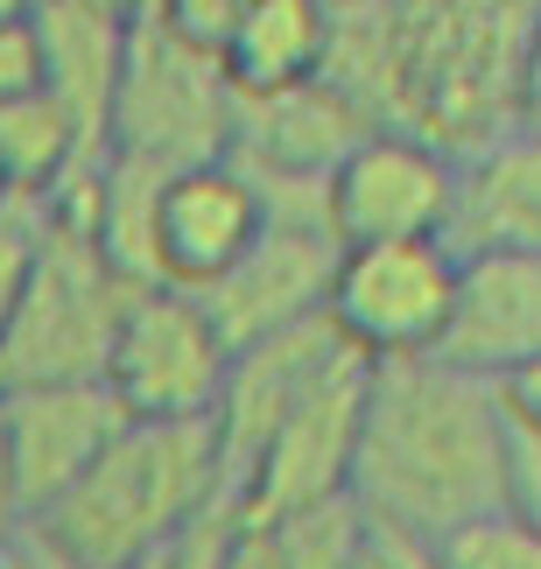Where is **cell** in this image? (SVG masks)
<instances>
[{"label": "cell", "instance_id": "cell-6", "mask_svg": "<svg viewBox=\"0 0 541 569\" xmlns=\"http://www.w3.org/2000/svg\"><path fill=\"white\" fill-rule=\"evenodd\" d=\"M450 281L458 253L443 239H373V247H338L323 323L352 345L359 359H429L450 317Z\"/></svg>", "mask_w": 541, "mask_h": 569}, {"label": "cell", "instance_id": "cell-3", "mask_svg": "<svg viewBox=\"0 0 541 569\" xmlns=\"http://www.w3.org/2000/svg\"><path fill=\"white\" fill-rule=\"evenodd\" d=\"M204 513H232L211 422H120L78 486L36 513V535L71 569H134L169 556Z\"/></svg>", "mask_w": 541, "mask_h": 569}, {"label": "cell", "instance_id": "cell-28", "mask_svg": "<svg viewBox=\"0 0 541 569\" xmlns=\"http://www.w3.org/2000/svg\"><path fill=\"white\" fill-rule=\"evenodd\" d=\"M352 569H387V556H380V541H373V535H365V549H359V562H352Z\"/></svg>", "mask_w": 541, "mask_h": 569}, {"label": "cell", "instance_id": "cell-17", "mask_svg": "<svg viewBox=\"0 0 541 569\" xmlns=\"http://www.w3.org/2000/svg\"><path fill=\"white\" fill-rule=\"evenodd\" d=\"M92 156H99V141L42 84L21 99H0V183H8L14 204H42V197L57 183H71Z\"/></svg>", "mask_w": 541, "mask_h": 569}, {"label": "cell", "instance_id": "cell-25", "mask_svg": "<svg viewBox=\"0 0 541 569\" xmlns=\"http://www.w3.org/2000/svg\"><path fill=\"white\" fill-rule=\"evenodd\" d=\"M21 535H29V507H21V492H14V471H8V457H0V556H8Z\"/></svg>", "mask_w": 541, "mask_h": 569}, {"label": "cell", "instance_id": "cell-24", "mask_svg": "<svg viewBox=\"0 0 541 569\" xmlns=\"http://www.w3.org/2000/svg\"><path fill=\"white\" fill-rule=\"evenodd\" d=\"M373 541H380L387 569H443L437 541H415V535H380V528H373Z\"/></svg>", "mask_w": 541, "mask_h": 569}, {"label": "cell", "instance_id": "cell-16", "mask_svg": "<svg viewBox=\"0 0 541 569\" xmlns=\"http://www.w3.org/2000/svg\"><path fill=\"white\" fill-rule=\"evenodd\" d=\"M323 42H331V0H253L219 63L232 92H281L323 71Z\"/></svg>", "mask_w": 541, "mask_h": 569}, {"label": "cell", "instance_id": "cell-31", "mask_svg": "<svg viewBox=\"0 0 541 569\" xmlns=\"http://www.w3.org/2000/svg\"><path fill=\"white\" fill-rule=\"evenodd\" d=\"M331 8H338V0H331Z\"/></svg>", "mask_w": 541, "mask_h": 569}, {"label": "cell", "instance_id": "cell-14", "mask_svg": "<svg viewBox=\"0 0 541 569\" xmlns=\"http://www.w3.org/2000/svg\"><path fill=\"white\" fill-rule=\"evenodd\" d=\"M450 253H534L541 260V127L521 120L479 156L458 162L450 183Z\"/></svg>", "mask_w": 541, "mask_h": 569}, {"label": "cell", "instance_id": "cell-18", "mask_svg": "<svg viewBox=\"0 0 541 569\" xmlns=\"http://www.w3.org/2000/svg\"><path fill=\"white\" fill-rule=\"evenodd\" d=\"M437 556H443V569H541V535L500 507V513H479L464 528H450L437 541Z\"/></svg>", "mask_w": 541, "mask_h": 569}, {"label": "cell", "instance_id": "cell-27", "mask_svg": "<svg viewBox=\"0 0 541 569\" xmlns=\"http://www.w3.org/2000/svg\"><path fill=\"white\" fill-rule=\"evenodd\" d=\"M92 8H106L113 21H127V29H148V21L162 14V0H92Z\"/></svg>", "mask_w": 541, "mask_h": 569}, {"label": "cell", "instance_id": "cell-21", "mask_svg": "<svg viewBox=\"0 0 541 569\" xmlns=\"http://www.w3.org/2000/svg\"><path fill=\"white\" fill-rule=\"evenodd\" d=\"M36 232H42L36 204H8V211H0V331H8V317H14V296H21V281H29Z\"/></svg>", "mask_w": 541, "mask_h": 569}, {"label": "cell", "instance_id": "cell-30", "mask_svg": "<svg viewBox=\"0 0 541 569\" xmlns=\"http://www.w3.org/2000/svg\"><path fill=\"white\" fill-rule=\"evenodd\" d=\"M8 204H14V197H8V183H0V211H8Z\"/></svg>", "mask_w": 541, "mask_h": 569}, {"label": "cell", "instance_id": "cell-20", "mask_svg": "<svg viewBox=\"0 0 541 569\" xmlns=\"http://www.w3.org/2000/svg\"><path fill=\"white\" fill-rule=\"evenodd\" d=\"M500 507L541 535V436L507 422V478H500Z\"/></svg>", "mask_w": 541, "mask_h": 569}, {"label": "cell", "instance_id": "cell-13", "mask_svg": "<svg viewBox=\"0 0 541 569\" xmlns=\"http://www.w3.org/2000/svg\"><path fill=\"white\" fill-rule=\"evenodd\" d=\"M127 408L106 380H57V387H8L0 393V457L14 471V492L29 520L57 507L84 478V465L120 436Z\"/></svg>", "mask_w": 541, "mask_h": 569}, {"label": "cell", "instance_id": "cell-11", "mask_svg": "<svg viewBox=\"0 0 541 569\" xmlns=\"http://www.w3.org/2000/svg\"><path fill=\"white\" fill-rule=\"evenodd\" d=\"M437 366L485 387L521 380L541 359V260L534 253H458Z\"/></svg>", "mask_w": 541, "mask_h": 569}, {"label": "cell", "instance_id": "cell-23", "mask_svg": "<svg viewBox=\"0 0 541 569\" xmlns=\"http://www.w3.org/2000/svg\"><path fill=\"white\" fill-rule=\"evenodd\" d=\"M500 408H507V422H513V429L541 436V359L528 366L521 380H507V387H500Z\"/></svg>", "mask_w": 541, "mask_h": 569}, {"label": "cell", "instance_id": "cell-15", "mask_svg": "<svg viewBox=\"0 0 541 569\" xmlns=\"http://www.w3.org/2000/svg\"><path fill=\"white\" fill-rule=\"evenodd\" d=\"M29 21H36V50H42V92L106 148V113H113V84H120L134 29L92 8V0H36Z\"/></svg>", "mask_w": 541, "mask_h": 569}, {"label": "cell", "instance_id": "cell-9", "mask_svg": "<svg viewBox=\"0 0 541 569\" xmlns=\"http://www.w3.org/2000/svg\"><path fill=\"white\" fill-rule=\"evenodd\" d=\"M450 183L458 162L437 156L415 134L373 127L359 148L323 177V226L338 247H373V239H443L450 226Z\"/></svg>", "mask_w": 541, "mask_h": 569}, {"label": "cell", "instance_id": "cell-26", "mask_svg": "<svg viewBox=\"0 0 541 569\" xmlns=\"http://www.w3.org/2000/svg\"><path fill=\"white\" fill-rule=\"evenodd\" d=\"M521 120L541 127V14H534V36H528V71H521Z\"/></svg>", "mask_w": 541, "mask_h": 569}, {"label": "cell", "instance_id": "cell-1", "mask_svg": "<svg viewBox=\"0 0 541 569\" xmlns=\"http://www.w3.org/2000/svg\"><path fill=\"white\" fill-rule=\"evenodd\" d=\"M541 0H338L323 71L365 127L464 162L521 127V71Z\"/></svg>", "mask_w": 541, "mask_h": 569}, {"label": "cell", "instance_id": "cell-8", "mask_svg": "<svg viewBox=\"0 0 541 569\" xmlns=\"http://www.w3.org/2000/svg\"><path fill=\"white\" fill-rule=\"evenodd\" d=\"M365 380H373V359H359L338 338V352L302 380V393L268 436V450L253 457L247 492L232 513H295V507H317V499H344L352 450H359V415H365Z\"/></svg>", "mask_w": 541, "mask_h": 569}, {"label": "cell", "instance_id": "cell-10", "mask_svg": "<svg viewBox=\"0 0 541 569\" xmlns=\"http://www.w3.org/2000/svg\"><path fill=\"white\" fill-rule=\"evenodd\" d=\"M331 260H338V239H331L323 218L268 211L261 239H253L211 289H190V296L204 302L211 323H219V338L240 352V345H261L274 331H295V323L323 317Z\"/></svg>", "mask_w": 541, "mask_h": 569}, {"label": "cell", "instance_id": "cell-4", "mask_svg": "<svg viewBox=\"0 0 541 569\" xmlns=\"http://www.w3.org/2000/svg\"><path fill=\"white\" fill-rule=\"evenodd\" d=\"M134 296H141V281H127L78 226L42 218L29 281H21L14 317L0 331V393L8 387H57V380H99Z\"/></svg>", "mask_w": 541, "mask_h": 569}, {"label": "cell", "instance_id": "cell-7", "mask_svg": "<svg viewBox=\"0 0 541 569\" xmlns=\"http://www.w3.org/2000/svg\"><path fill=\"white\" fill-rule=\"evenodd\" d=\"M226 366H232V345L219 338V323L198 296L141 289L127 302L99 380L127 408V422H204L226 387Z\"/></svg>", "mask_w": 541, "mask_h": 569}, {"label": "cell", "instance_id": "cell-19", "mask_svg": "<svg viewBox=\"0 0 541 569\" xmlns=\"http://www.w3.org/2000/svg\"><path fill=\"white\" fill-rule=\"evenodd\" d=\"M247 8H253V0H162V14H156V21H162L169 36H183V42H198V50L219 57V50H226V36L247 21Z\"/></svg>", "mask_w": 541, "mask_h": 569}, {"label": "cell", "instance_id": "cell-22", "mask_svg": "<svg viewBox=\"0 0 541 569\" xmlns=\"http://www.w3.org/2000/svg\"><path fill=\"white\" fill-rule=\"evenodd\" d=\"M42 84V50H36V21L14 14L0 21V99H21Z\"/></svg>", "mask_w": 541, "mask_h": 569}, {"label": "cell", "instance_id": "cell-5", "mask_svg": "<svg viewBox=\"0 0 541 569\" xmlns=\"http://www.w3.org/2000/svg\"><path fill=\"white\" fill-rule=\"evenodd\" d=\"M232 99L240 92H232L219 57L148 21L127 36L113 113H106V156L148 162L162 177H177L190 162H219L232 141Z\"/></svg>", "mask_w": 541, "mask_h": 569}, {"label": "cell", "instance_id": "cell-29", "mask_svg": "<svg viewBox=\"0 0 541 569\" xmlns=\"http://www.w3.org/2000/svg\"><path fill=\"white\" fill-rule=\"evenodd\" d=\"M36 0H0V21H14V14H29Z\"/></svg>", "mask_w": 541, "mask_h": 569}, {"label": "cell", "instance_id": "cell-12", "mask_svg": "<svg viewBox=\"0 0 541 569\" xmlns=\"http://www.w3.org/2000/svg\"><path fill=\"white\" fill-rule=\"evenodd\" d=\"M268 226V204L240 162H190L162 177L156 218H148V253H156V289H211Z\"/></svg>", "mask_w": 541, "mask_h": 569}, {"label": "cell", "instance_id": "cell-2", "mask_svg": "<svg viewBox=\"0 0 541 569\" xmlns=\"http://www.w3.org/2000/svg\"><path fill=\"white\" fill-rule=\"evenodd\" d=\"M507 408L500 387L437 359H380L365 380L359 450L344 499L380 535L443 541L479 513H500Z\"/></svg>", "mask_w": 541, "mask_h": 569}]
</instances>
